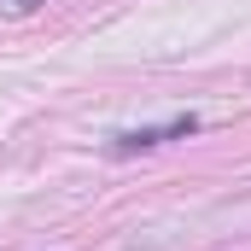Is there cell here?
Segmentation results:
<instances>
[{"label": "cell", "instance_id": "cell-2", "mask_svg": "<svg viewBox=\"0 0 251 251\" xmlns=\"http://www.w3.org/2000/svg\"><path fill=\"white\" fill-rule=\"evenodd\" d=\"M6 6H12V12H35L41 0H6Z\"/></svg>", "mask_w": 251, "mask_h": 251}, {"label": "cell", "instance_id": "cell-1", "mask_svg": "<svg viewBox=\"0 0 251 251\" xmlns=\"http://www.w3.org/2000/svg\"><path fill=\"white\" fill-rule=\"evenodd\" d=\"M187 134H199V117H193V111H181V117H170V123L123 128V134L111 140V152H117V158H128V152H152V146H164V140H187Z\"/></svg>", "mask_w": 251, "mask_h": 251}]
</instances>
